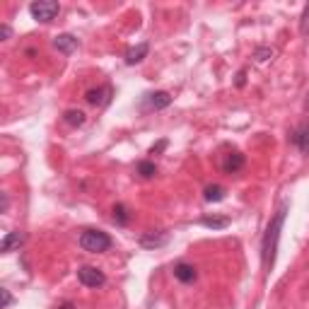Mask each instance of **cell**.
<instances>
[{
  "instance_id": "obj_1",
  "label": "cell",
  "mask_w": 309,
  "mask_h": 309,
  "mask_svg": "<svg viewBox=\"0 0 309 309\" xmlns=\"http://www.w3.org/2000/svg\"><path fill=\"white\" fill-rule=\"evenodd\" d=\"M287 208L290 203L283 200L275 210V215L270 218L268 227H266V234H264V242H261V264H264V270L270 273V268L275 264V251H278V239H280V230H283V222H285L287 215Z\"/></svg>"
},
{
  "instance_id": "obj_2",
  "label": "cell",
  "mask_w": 309,
  "mask_h": 309,
  "mask_svg": "<svg viewBox=\"0 0 309 309\" xmlns=\"http://www.w3.org/2000/svg\"><path fill=\"white\" fill-rule=\"evenodd\" d=\"M80 246L89 254H104L111 249V237L102 230H85L80 234Z\"/></svg>"
},
{
  "instance_id": "obj_3",
  "label": "cell",
  "mask_w": 309,
  "mask_h": 309,
  "mask_svg": "<svg viewBox=\"0 0 309 309\" xmlns=\"http://www.w3.org/2000/svg\"><path fill=\"white\" fill-rule=\"evenodd\" d=\"M58 10H61V5L53 2V0H39V2L29 5V12H32V17L37 22H51L58 15Z\"/></svg>"
},
{
  "instance_id": "obj_4",
  "label": "cell",
  "mask_w": 309,
  "mask_h": 309,
  "mask_svg": "<svg viewBox=\"0 0 309 309\" xmlns=\"http://www.w3.org/2000/svg\"><path fill=\"white\" fill-rule=\"evenodd\" d=\"M172 104V94L169 92H150L143 97V104L140 109L143 111H159V109H167Z\"/></svg>"
},
{
  "instance_id": "obj_5",
  "label": "cell",
  "mask_w": 309,
  "mask_h": 309,
  "mask_svg": "<svg viewBox=\"0 0 309 309\" xmlns=\"http://www.w3.org/2000/svg\"><path fill=\"white\" fill-rule=\"evenodd\" d=\"M77 280L85 287H102L107 283V275H104L99 268H94V266H82V268L77 270Z\"/></svg>"
},
{
  "instance_id": "obj_6",
  "label": "cell",
  "mask_w": 309,
  "mask_h": 309,
  "mask_svg": "<svg viewBox=\"0 0 309 309\" xmlns=\"http://www.w3.org/2000/svg\"><path fill=\"white\" fill-rule=\"evenodd\" d=\"M85 99H87L92 107H107L111 102V87L104 85V87H97V89H87Z\"/></svg>"
},
{
  "instance_id": "obj_7",
  "label": "cell",
  "mask_w": 309,
  "mask_h": 309,
  "mask_svg": "<svg viewBox=\"0 0 309 309\" xmlns=\"http://www.w3.org/2000/svg\"><path fill=\"white\" fill-rule=\"evenodd\" d=\"M290 140H292V145H297L305 154L309 153V118L302 126H297V128L292 131V138H290Z\"/></svg>"
},
{
  "instance_id": "obj_8",
  "label": "cell",
  "mask_w": 309,
  "mask_h": 309,
  "mask_svg": "<svg viewBox=\"0 0 309 309\" xmlns=\"http://www.w3.org/2000/svg\"><path fill=\"white\" fill-rule=\"evenodd\" d=\"M167 242H169V234H167V232H145V234L140 237V246H143V249H159V246H164Z\"/></svg>"
},
{
  "instance_id": "obj_9",
  "label": "cell",
  "mask_w": 309,
  "mask_h": 309,
  "mask_svg": "<svg viewBox=\"0 0 309 309\" xmlns=\"http://www.w3.org/2000/svg\"><path fill=\"white\" fill-rule=\"evenodd\" d=\"M22 242H24V237L20 232H7L2 237V242H0V249H2V254H10V251H17L22 246Z\"/></svg>"
},
{
  "instance_id": "obj_10",
  "label": "cell",
  "mask_w": 309,
  "mask_h": 309,
  "mask_svg": "<svg viewBox=\"0 0 309 309\" xmlns=\"http://www.w3.org/2000/svg\"><path fill=\"white\" fill-rule=\"evenodd\" d=\"M148 51H150V44H148V41H143V44H138V46H133V48H128V51H126V63H128V66L140 63V61L148 56Z\"/></svg>"
},
{
  "instance_id": "obj_11",
  "label": "cell",
  "mask_w": 309,
  "mask_h": 309,
  "mask_svg": "<svg viewBox=\"0 0 309 309\" xmlns=\"http://www.w3.org/2000/svg\"><path fill=\"white\" fill-rule=\"evenodd\" d=\"M174 278L181 280V283H193L198 278V273H196V268L191 264H177L174 266Z\"/></svg>"
},
{
  "instance_id": "obj_12",
  "label": "cell",
  "mask_w": 309,
  "mask_h": 309,
  "mask_svg": "<svg viewBox=\"0 0 309 309\" xmlns=\"http://www.w3.org/2000/svg\"><path fill=\"white\" fill-rule=\"evenodd\" d=\"M53 46H56V48H58L63 56H70V53L77 48V39H75L73 34H61V37H56Z\"/></svg>"
},
{
  "instance_id": "obj_13",
  "label": "cell",
  "mask_w": 309,
  "mask_h": 309,
  "mask_svg": "<svg viewBox=\"0 0 309 309\" xmlns=\"http://www.w3.org/2000/svg\"><path fill=\"white\" fill-rule=\"evenodd\" d=\"M244 162H246V159H244L242 153H232V154H227V157H225L222 169H225L227 174H237V172L244 167Z\"/></svg>"
},
{
  "instance_id": "obj_14",
  "label": "cell",
  "mask_w": 309,
  "mask_h": 309,
  "mask_svg": "<svg viewBox=\"0 0 309 309\" xmlns=\"http://www.w3.org/2000/svg\"><path fill=\"white\" fill-rule=\"evenodd\" d=\"M225 193H227V189H225V186H220V184H213V186H205L203 198L208 200V203H218V200L225 198Z\"/></svg>"
},
{
  "instance_id": "obj_15",
  "label": "cell",
  "mask_w": 309,
  "mask_h": 309,
  "mask_svg": "<svg viewBox=\"0 0 309 309\" xmlns=\"http://www.w3.org/2000/svg\"><path fill=\"white\" fill-rule=\"evenodd\" d=\"M63 118H66L68 126H82V123H85V111H80V109H68Z\"/></svg>"
},
{
  "instance_id": "obj_16",
  "label": "cell",
  "mask_w": 309,
  "mask_h": 309,
  "mask_svg": "<svg viewBox=\"0 0 309 309\" xmlns=\"http://www.w3.org/2000/svg\"><path fill=\"white\" fill-rule=\"evenodd\" d=\"M138 174L143 179H153L157 174V167H154V162L150 159H143V162H138Z\"/></svg>"
},
{
  "instance_id": "obj_17",
  "label": "cell",
  "mask_w": 309,
  "mask_h": 309,
  "mask_svg": "<svg viewBox=\"0 0 309 309\" xmlns=\"http://www.w3.org/2000/svg\"><path fill=\"white\" fill-rule=\"evenodd\" d=\"M128 220H131V215H128V208H126L123 203L114 205V222H116V225H128Z\"/></svg>"
},
{
  "instance_id": "obj_18",
  "label": "cell",
  "mask_w": 309,
  "mask_h": 309,
  "mask_svg": "<svg viewBox=\"0 0 309 309\" xmlns=\"http://www.w3.org/2000/svg\"><path fill=\"white\" fill-rule=\"evenodd\" d=\"M200 225H205V227H210V230H225V227L230 225V220H227V218H203Z\"/></svg>"
},
{
  "instance_id": "obj_19",
  "label": "cell",
  "mask_w": 309,
  "mask_h": 309,
  "mask_svg": "<svg viewBox=\"0 0 309 309\" xmlns=\"http://www.w3.org/2000/svg\"><path fill=\"white\" fill-rule=\"evenodd\" d=\"M300 34L302 37H309V2L305 5L302 15H300Z\"/></svg>"
},
{
  "instance_id": "obj_20",
  "label": "cell",
  "mask_w": 309,
  "mask_h": 309,
  "mask_svg": "<svg viewBox=\"0 0 309 309\" xmlns=\"http://www.w3.org/2000/svg\"><path fill=\"white\" fill-rule=\"evenodd\" d=\"M270 56H273V51H270V48H256V61H261V63H264V61H268Z\"/></svg>"
},
{
  "instance_id": "obj_21",
  "label": "cell",
  "mask_w": 309,
  "mask_h": 309,
  "mask_svg": "<svg viewBox=\"0 0 309 309\" xmlns=\"http://www.w3.org/2000/svg\"><path fill=\"white\" fill-rule=\"evenodd\" d=\"M0 295H2V309L10 307V305H12V295H10V290H0Z\"/></svg>"
},
{
  "instance_id": "obj_22",
  "label": "cell",
  "mask_w": 309,
  "mask_h": 309,
  "mask_svg": "<svg viewBox=\"0 0 309 309\" xmlns=\"http://www.w3.org/2000/svg\"><path fill=\"white\" fill-rule=\"evenodd\" d=\"M167 145H169L167 140H159L157 145H153V148H150V154H159L162 150H164V148H167Z\"/></svg>"
},
{
  "instance_id": "obj_23",
  "label": "cell",
  "mask_w": 309,
  "mask_h": 309,
  "mask_svg": "<svg viewBox=\"0 0 309 309\" xmlns=\"http://www.w3.org/2000/svg\"><path fill=\"white\" fill-rule=\"evenodd\" d=\"M0 37H2V41H7V39L12 37V29H10L7 24H2V27H0Z\"/></svg>"
},
{
  "instance_id": "obj_24",
  "label": "cell",
  "mask_w": 309,
  "mask_h": 309,
  "mask_svg": "<svg viewBox=\"0 0 309 309\" xmlns=\"http://www.w3.org/2000/svg\"><path fill=\"white\" fill-rule=\"evenodd\" d=\"M244 82H246V70H239L237 73V87H244Z\"/></svg>"
},
{
  "instance_id": "obj_25",
  "label": "cell",
  "mask_w": 309,
  "mask_h": 309,
  "mask_svg": "<svg viewBox=\"0 0 309 309\" xmlns=\"http://www.w3.org/2000/svg\"><path fill=\"white\" fill-rule=\"evenodd\" d=\"M7 205H10V200H7V193H2V205H0V213H5V210H7Z\"/></svg>"
},
{
  "instance_id": "obj_26",
  "label": "cell",
  "mask_w": 309,
  "mask_h": 309,
  "mask_svg": "<svg viewBox=\"0 0 309 309\" xmlns=\"http://www.w3.org/2000/svg\"><path fill=\"white\" fill-rule=\"evenodd\" d=\"M58 309H75V305H73V302H66V305H61Z\"/></svg>"
},
{
  "instance_id": "obj_27",
  "label": "cell",
  "mask_w": 309,
  "mask_h": 309,
  "mask_svg": "<svg viewBox=\"0 0 309 309\" xmlns=\"http://www.w3.org/2000/svg\"><path fill=\"white\" fill-rule=\"evenodd\" d=\"M305 111L309 114V92H307V99H305Z\"/></svg>"
}]
</instances>
